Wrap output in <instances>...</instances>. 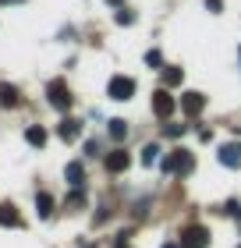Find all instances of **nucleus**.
Listing matches in <instances>:
<instances>
[{
    "label": "nucleus",
    "instance_id": "1",
    "mask_svg": "<svg viewBox=\"0 0 241 248\" xmlns=\"http://www.w3.org/2000/svg\"><path fill=\"white\" fill-rule=\"evenodd\" d=\"M192 167H195V156L188 149H174V153H167V160H163V174L185 177V174H192Z\"/></svg>",
    "mask_w": 241,
    "mask_h": 248
},
{
    "label": "nucleus",
    "instance_id": "2",
    "mask_svg": "<svg viewBox=\"0 0 241 248\" xmlns=\"http://www.w3.org/2000/svg\"><path fill=\"white\" fill-rule=\"evenodd\" d=\"M107 96L117 99V103L131 99V96H135V78H128V75H113L110 82H107Z\"/></svg>",
    "mask_w": 241,
    "mask_h": 248
},
{
    "label": "nucleus",
    "instance_id": "3",
    "mask_svg": "<svg viewBox=\"0 0 241 248\" xmlns=\"http://www.w3.org/2000/svg\"><path fill=\"white\" fill-rule=\"evenodd\" d=\"M47 99L53 110H71V93H67L64 78H53V82L47 85Z\"/></svg>",
    "mask_w": 241,
    "mask_h": 248
},
{
    "label": "nucleus",
    "instance_id": "4",
    "mask_svg": "<svg viewBox=\"0 0 241 248\" xmlns=\"http://www.w3.org/2000/svg\"><path fill=\"white\" fill-rule=\"evenodd\" d=\"M206 245H209V231H206L202 223L185 227V234H181V248H206Z\"/></svg>",
    "mask_w": 241,
    "mask_h": 248
},
{
    "label": "nucleus",
    "instance_id": "5",
    "mask_svg": "<svg viewBox=\"0 0 241 248\" xmlns=\"http://www.w3.org/2000/svg\"><path fill=\"white\" fill-rule=\"evenodd\" d=\"M174 107H177V103H174V96H170L167 89H156V93H153V114H156L160 121H167L170 114H174Z\"/></svg>",
    "mask_w": 241,
    "mask_h": 248
},
{
    "label": "nucleus",
    "instance_id": "6",
    "mask_svg": "<svg viewBox=\"0 0 241 248\" xmlns=\"http://www.w3.org/2000/svg\"><path fill=\"white\" fill-rule=\"evenodd\" d=\"M131 167V156L124 153V149H113V153H107V170L110 174H124Z\"/></svg>",
    "mask_w": 241,
    "mask_h": 248
},
{
    "label": "nucleus",
    "instance_id": "7",
    "mask_svg": "<svg viewBox=\"0 0 241 248\" xmlns=\"http://www.w3.org/2000/svg\"><path fill=\"white\" fill-rule=\"evenodd\" d=\"M64 177H67V185H71V188H82L85 185V167L78 163V160H71V163L64 167Z\"/></svg>",
    "mask_w": 241,
    "mask_h": 248
},
{
    "label": "nucleus",
    "instance_id": "8",
    "mask_svg": "<svg viewBox=\"0 0 241 248\" xmlns=\"http://www.w3.org/2000/svg\"><path fill=\"white\" fill-rule=\"evenodd\" d=\"M57 135H61L64 142H75L78 135H82V121H75V117H64V121H61V128H57Z\"/></svg>",
    "mask_w": 241,
    "mask_h": 248
},
{
    "label": "nucleus",
    "instance_id": "9",
    "mask_svg": "<svg viewBox=\"0 0 241 248\" xmlns=\"http://www.w3.org/2000/svg\"><path fill=\"white\" fill-rule=\"evenodd\" d=\"M181 107H185V114H202V107H206V96L202 93H185V99H181Z\"/></svg>",
    "mask_w": 241,
    "mask_h": 248
},
{
    "label": "nucleus",
    "instance_id": "10",
    "mask_svg": "<svg viewBox=\"0 0 241 248\" xmlns=\"http://www.w3.org/2000/svg\"><path fill=\"white\" fill-rule=\"evenodd\" d=\"M18 223H21L18 209L11 206V202H4V206H0V227H18Z\"/></svg>",
    "mask_w": 241,
    "mask_h": 248
},
{
    "label": "nucleus",
    "instance_id": "11",
    "mask_svg": "<svg viewBox=\"0 0 241 248\" xmlns=\"http://www.w3.org/2000/svg\"><path fill=\"white\" fill-rule=\"evenodd\" d=\"M220 163L224 167H241V145H224L220 149Z\"/></svg>",
    "mask_w": 241,
    "mask_h": 248
},
{
    "label": "nucleus",
    "instance_id": "12",
    "mask_svg": "<svg viewBox=\"0 0 241 248\" xmlns=\"http://www.w3.org/2000/svg\"><path fill=\"white\" fill-rule=\"evenodd\" d=\"M25 142L36 145V149H43V145H47V131H43L39 124H32V128H25Z\"/></svg>",
    "mask_w": 241,
    "mask_h": 248
},
{
    "label": "nucleus",
    "instance_id": "13",
    "mask_svg": "<svg viewBox=\"0 0 241 248\" xmlns=\"http://www.w3.org/2000/svg\"><path fill=\"white\" fill-rule=\"evenodd\" d=\"M0 107H18V89L0 82Z\"/></svg>",
    "mask_w": 241,
    "mask_h": 248
},
{
    "label": "nucleus",
    "instance_id": "14",
    "mask_svg": "<svg viewBox=\"0 0 241 248\" xmlns=\"http://www.w3.org/2000/svg\"><path fill=\"white\" fill-rule=\"evenodd\" d=\"M181 82H185V71H181V67H167L163 71V89H174Z\"/></svg>",
    "mask_w": 241,
    "mask_h": 248
},
{
    "label": "nucleus",
    "instance_id": "15",
    "mask_svg": "<svg viewBox=\"0 0 241 248\" xmlns=\"http://www.w3.org/2000/svg\"><path fill=\"white\" fill-rule=\"evenodd\" d=\"M36 213H39L43 220H47L50 213H53V199L47 195V191H39V195H36Z\"/></svg>",
    "mask_w": 241,
    "mask_h": 248
},
{
    "label": "nucleus",
    "instance_id": "16",
    "mask_svg": "<svg viewBox=\"0 0 241 248\" xmlns=\"http://www.w3.org/2000/svg\"><path fill=\"white\" fill-rule=\"evenodd\" d=\"M107 131H110V139H113V142H121L124 135H128V124H124L121 117H113V121L107 124Z\"/></svg>",
    "mask_w": 241,
    "mask_h": 248
},
{
    "label": "nucleus",
    "instance_id": "17",
    "mask_svg": "<svg viewBox=\"0 0 241 248\" xmlns=\"http://www.w3.org/2000/svg\"><path fill=\"white\" fill-rule=\"evenodd\" d=\"M160 160V145H145L142 149V163H156Z\"/></svg>",
    "mask_w": 241,
    "mask_h": 248
},
{
    "label": "nucleus",
    "instance_id": "18",
    "mask_svg": "<svg viewBox=\"0 0 241 248\" xmlns=\"http://www.w3.org/2000/svg\"><path fill=\"white\" fill-rule=\"evenodd\" d=\"M117 25H135V11L121 7V11H117Z\"/></svg>",
    "mask_w": 241,
    "mask_h": 248
},
{
    "label": "nucleus",
    "instance_id": "19",
    "mask_svg": "<svg viewBox=\"0 0 241 248\" xmlns=\"http://www.w3.org/2000/svg\"><path fill=\"white\" fill-rule=\"evenodd\" d=\"M67 206H71V209H78V206H85V195H82V191H71V195H67Z\"/></svg>",
    "mask_w": 241,
    "mask_h": 248
},
{
    "label": "nucleus",
    "instance_id": "20",
    "mask_svg": "<svg viewBox=\"0 0 241 248\" xmlns=\"http://www.w3.org/2000/svg\"><path fill=\"white\" fill-rule=\"evenodd\" d=\"M163 131L170 139H181V135H185V124H163Z\"/></svg>",
    "mask_w": 241,
    "mask_h": 248
},
{
    "label": "nucleus",
    "instance_id": "21",
    "mask_svg": "<svg viewBox=\"0 0 241 248\" xmlns=\"http://www.w3.org/2000/svg\"><path fill=\"white\" fill-rule=\"evenodd\" d=\"M145 64H149V67H160V64H163V57H160V50H149V53H145Z\"/></svg>",
    "mask_w": 241,
    "mask_h": 248
},
{
    "label": "nucleus",
    "instance_id": "22",
    "mask_svg": "<svg viewBox=\"0 0 241 248\" xmlns=\"http://www.w3.org/2000/svg\"><path fill=\"white\" fill-rule=\"evenodd\" d=\"M206 7H209L213 15H220V11H224V0H206Z\"/></svg>",
    "mask_w": 241,
    "mask_h": 248
},
{
    "label": "nucleus",
    "instance_id": "23",
    "mask_svg": "<svg viewBox=\"0 0 241 248\" xmlns=\"http://www.w3.org/2000/svg\"><path fill=\"white\" fill-rule=\"evenodd\" d=\"M163 248H181V241H167V245H163Z\"/></svg>",
    "mask_w": 241,
    "mask_h": 248
},
{
    "label": "nucleus",
    "instance_id": "24",
    "mask_svg": "<svg viewBox=\"0 0 241 248\" xmlns=\"http://www.w3.org/2000/svg\"><path fill=\"white\" fill-rule=\"evenodd\" d=\"M107 4H113V7H121V0H107Z\"/></svg>",
    "mask_w": 241,
    "mask_h": 248
},
{
    "label": "nucleus",
    "instance_id": "25",
    "mask_svg": "<svg viewBox=\"0 0 241 248\" xmlns=\"http://www.w3.org/2000/svg\"><path fill=\"white\" fill-rule=\"evenodd\" d=\"M85 248H93V245H85Z\"/></svg>",
    "mask_w": 241,
    "mask_h": 248
},
{
    "label": "nucleus",
    "instance_id": "26",
    "mask_svg": "<svg viewBox=\"0 0 241 248\" xmlns=\"http://www.w3.org/2000/svg\"><path fill=\"white\" fill-rule=\"evenodd\" d=\"M238 57H241V50H238Z\"/></svg>",
    "mask_w": 241,
    "mask_h": 248
},
{
    "label": "nucleus",
    "instance_id": "27",
    "mask_svg": "<svg viewBox=\"0 0 241 248\" xmlns=\"http://www.w3.org/2000/svg\"><path fill=\"white\" fill-rule=\"evenodd\" d=\"M238 248H241V245H238Z\"/></svg>",
    "mask_w": 241,
    "mask_h": 248
}]
</instances>
